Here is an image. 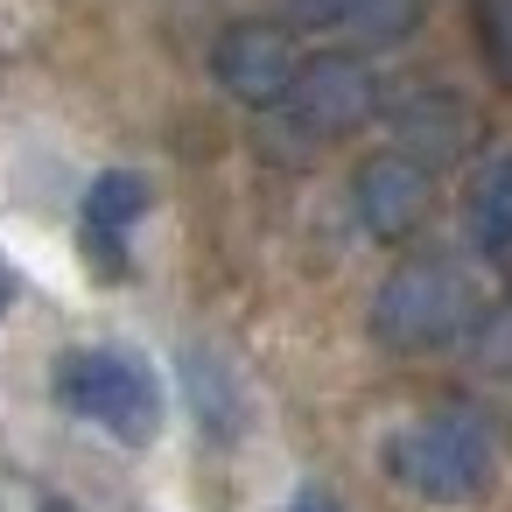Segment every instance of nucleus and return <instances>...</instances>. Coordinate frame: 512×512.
<instances>
[{"mask_svg":"<svg viewBox=\"0 0 512 512\" xmlns=\"http://www.w3.org/2000/svg\"><path fill=\"white\" fill-rule=\"evenodd\" d=\"M421 211H428V169L421 162L386 148L358 169V218H365L372 239H407L421 225Z\"/></svg>","mask_w":512,"mask_h":512,"instance_id":"nucleus-7","label":"nucleus"},{"mask_svg":"<svg viewBox=\"0 0 512 512\" xmlns=\"http://www.w3.org/2000/svg\"><path fill=\"white\" fill-rule=\"evenodd\" d=\"M421 8H428V0H344L337 29L358 50H393V43H407L421 29Z\"/></svg>","mask_w":512,"mask_h":512,"instance_id":"nucleus-9","label":"nucleus"},{"mask_svg":"<svg viewBox=\"0 0 512 512\" xmlns=\"http://www.w3.org/2000/svg\"><path fill=\"white\" fill-rule=\"evenodd\" d=\"M386 463L407 491L435 498V505H456V498H477L484 477H491V435L484 421L470 414H428L414 428H400L386 442Z\"/></svg>","mask_w":512,"mask_h":512,"instance_id":"nucleus-2","label":"nucleus"},{"mask_svg":"<svg viewBox=\"0 0 512 512\" xmlns=\"http://www.w3.org/2000/svg\"><path fill=\"white\" fill-rule=\"evenodd\" d=\"M0 309H8V274H0Z\"/></svg>","mask_w":512,"mask_h":512,"instance_id":"nucleus-15","label":"nucleus"},{"mask_svg":"<svg viewBox=\"0 0 512 512\" xmlns=\"http://www.w3.org/2000/svg\"><path fill=\"white\" fill-rule=\"evenodd\" d=\"M43 512H78V505H71V498H50V505H43Z\"/></svg>","mask_w":512,"mask_h":512,"instance_id":"nucleus-14","label":"nucleus"},{"mask_svg":"<svg viewBox=\"0 0 512 512\" xmlns=\"http://www.w3.org/2000/svg\"><path fill=\"white\" fill-rule=\"evenodd\" d=\"M288 512H337V498H330V491H316V484H309V491H295V505H288Z\"/></svg>","mask_w":512,"mask_h":512,"instance_id":"nucleus-13","label":"nucleus"},{"mask_svg":"<svg viewBox=\"0 0 512 512\" xmlns=\"http://www.w3.org/2000/svg\"><path fill=\"white\" fill-rule=\"evenodd\" d=\"M302 57L288 43V22H232L211 43V78L239 99V106H281L295 85Z\"/></svg>","mask_w":512,"mask_h":512,"instance_id":"nucleus-5","label":"nucleus"},{"mask_svg":"<svg viewBox=\"0 0 512 512\" xmlns=\"http://www.w3.org/2000/svg\"><path fill=\"white\" fill-rule=\"evenodd\" d=\"M274 8H281L288 29H323V22L344 15V0H274Z\"/></svg>","mask_w":512,"mask_h":512,"instance_id":"nucleus-12","label":"nucleus"},{"mask_svg":"<svg viewBox=\"0 0 512 512\" xmlns=\"http://www.w3.org/2000/svg\"><path fill=\"white\" fill-rule=\"evenodd\" d=\"M57 386H64V400H71L85 421H99L113 442H134V449H141V442H155V428H162V393H155L148 365L127 358V351H78V358H64Z\"/></svg>","mask_w":512,"mask_h":512,"instance_id":"nucleus-3","label":"nucleus"},{"mask_svg":"<svg viewBox=\"0 0 512 512\" xmlns=\"http://www.w3.org/2000/svg\"><path fill=\"white\" fill-rule=\"evenodd\" d=\"M477 43H484L491 78L512 92V0H477Z\"/></svg>","mask_w":512,"mask_h":512,"instance_id":"nucleus-11","label":"nucleus"},{"mask_svg":"<svg viewBox=\"0 0 512 512\" xmlns=\"http://www.w3.org/2000/svg\"><path fill=\"white\" fill-rule=\"evenodd\" d=\"M393 148L407 155V162H421L428 176L435 169H456L463 155H470V134H477V120H470V106L456 99V92H407L393 113Z\"/></svg>","mask_w":512,"mask_h":512,"instance_id":"nucleus-6","label":"nucleus"},{"mask_svg":"<svg viewBox=\"0 0 512 512\" xmlns=\"http://www.w3.org/2000/svg\"><path fill=\"white\" fill-rule=\"evenodd\" d=\"M470 323H477V288L442 253L400 260L372 295V337L386 351H435V344H456Z\"/></svg>","mask_w":512,"mask_h":512,"instance_id":"nucleus-1","label":"nucleus"},{"mask_svg":"<svg viewBox=\"0 0 512 512\" xmlns=\"http://www.w3.org/2000/svg\"><path fill=\"white\" fill-rule=\"evenodd\" d=\"M148 204H155L148 176H134V169H113V176H99V183L85 190V225H92V232H127V225H134Z\"/></svg>","mask_w":512,"mask_h":512,"instance_id":"nucleus-10","label":"nucleus"},{"mask_svg":"<svg viewBox=\"0 0 512 512\" xmlns=\"http://www.w3.org/2000/svg\"><path fill=\"white\" fill-rule=\"evenodd\" d=\"M281 106L295 113L302 134L344 141V134H358V127L379 113V78H372L351 50H323V57H309V64L295 71V85H288Z\"/></svg>","mask_w":512,"mask_h":512,"instance_id":"nucleus-4","label":"nucleus"},{"mask_svg":"<svg viewBox=\"0 0 512 512\" xmlns=\"http://www.w3.org/2000/svg\"><path fill=\"white\" fill-rule=\"evenodd\" d=\"M463 232L484 260L512 267V148H491L463 190Z\"/></svg>","mask_w":512,"mask_h":512,"instance_id":"nucleus-8","label":"nucleus"}]
</instances>
